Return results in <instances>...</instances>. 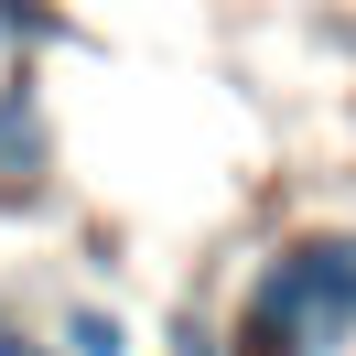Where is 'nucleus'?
I'll return each instance as SVG.
<instances>
[{"mask_svg":"<svg viewBox=\"0 0 356 356\" xmlns=\"http://www.w3.org/2000/svg\"><path fill=\"white\" fill-rule=\"evenodd\" d=\"M356 346V227H302L259 259L227 356H334Z\"/></svg>","mask_w":356,"mask_h":356,"instance_id":"1","label":"nucleus"},{"mask_svg":"<svg viewBox=\"0 0 356 356\" xmlns=\"http://www.w3.org/2000/svg\"><path fill=\"white\" fill-rule=\"evenodd\" d=\"M44 173H54L44 87H33V65H0V195H44Z\"/></svg>","mask_w":356,"mask_h":356,"instance_id":"2","label":"nucleus"},{"mask_svg":"<svg viewBox=\"0 0 356 356\" xmlns=\"http://www.w3.org/2000/svg\"><path fill=\"white\" fill-rule=\"evenodd\" d=\"M54 346H65V356H130V324H119V313H97V302H76L65 324H54Z\"/></svg>","mask_w":356,"mask_h":356,"instance_id":"3","label":"nucleus"},{"mask_svg":"<svg viewBox=\"0 0 356 356\" xmlns=\"http://www.w3.org/2000/svg\"><path fill=\"white\" fill-rule=\"evenodd\" d=\"M0 356H65V346H44V334H33V324H22V313L0 302Z\"/></svg>","mask_w":356,"mask_h":356,"instance_id":"4","label":"nucleus"},{"mask_svg":"<svg viewBox=\"0 0 356 356\" xmlns=\"http://www.w3.org/2000/svg\"><path fill=\"white\" fill-rule=\"evenodd\" d=\"M33 33H44V11H33V0H0V54L33 44Z\"/></svg>","mask_w":356,"mask_h":356,"instance_id":"5","label":"nucleus"}]
</instances>
